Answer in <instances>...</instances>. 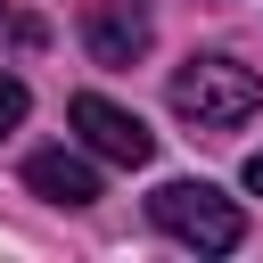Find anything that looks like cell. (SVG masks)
Returning a JSON list of instances; mask_svg holds the SVG:
<instances>
[{
    "instance_id": "8992f818",
    "label": "cell",
    "mask_w": 263,
    "mask_h": 263,
    "mask_svg": "<svg viewBox=\"0 0 263 263\" xmlns=\"http://www.w3.org/2000/svg\"><path fill=\"white\" fill-rule=\"evenodd\" d=\"M25 107H33V99H25V82H16V74H0V140L25 123Z\"/></svg>"
},
{
    "instance_id": "3957f363",
    "label": "cell",
    "mask_w": 263,
    "mask_h": 263,
    "mask_svg": "<svg viewBox=\"0 0 263 263\" xmlns=\"http://www.w3.org/2000/svg\"><path fill=\"white\" fill-rule=\"evenodd\" d=\"M66 123H74V132L90 140V156H107V164H148V156H156V132H148L132 107H115L107 90H74Z\"/></svg>"
},
{
    "instance_id": "6da1fadb",
    "label": "cell",
    "mask_w": 263,
    "mask_h": 263,
    "mask_svg": "<svg viewBox=\"0 0 263 263\" xmlns=\"http://www.w3.org/2000/svg\"><path fill=\"white\" fill-rule=\"evenodd\" d=\"M255 107H263V82H255V66H238V58H189V66L173 74V115L197 123V132H238Z\"/></svg>"
},
{
    "instance_id": "7a4b0ae2",
    "label": "cell",
    "mask_w": 263,
    "mask_h": 263,
    "mask_svg": "<svg viewBox=\"0 0 263 263\" xmlns=\"http://www.w3.org/2000/svg\"><path fill=\"white\" fill-rule=\"evenodd\" d=\"M148 222H156L164 238L197 247V255H230V247L247 238V214H238L214 181H164V189L148 197Z\"/></svg>"
},
{
    "instance_id": "5b68a950",
    "label": "cell",
    "mask_w": 263,
    "mask_h": 263,
    "mask_svg": "<svg viewBox=\"0 0 263 263\" xmlns=\"http://www.w3.org/2000/svg\"><path fill=\"white\" fill-rule=\"evenodd\" d=\"M82 49L99 66H132V58H148V16L140 8H90L82 16Z\"/></svg>"
},
{
    "instance_id": "277c9868",
    "label": "cell",
    "mask_w": 263,
    "mask_h": 263,
    "mask_svg": "<svg viewBox=\"0 0 263 263\" xmlns=\"http://www.w3.org/2000/svg\"><path fill=\"white\" fill-rule=\"evenodd\" d=\"M25 189L49 197V205H90L99 197V164L74 156V148H41V156H25Z\"/></svg>"
},
{
    "instance_id": "52a82bcc",
    "label": "cell",
    "mask_w": 263,
    "mask_h": 263,
    "mask_svg": "<svg viewBox=\"0 0 263 263\" xmlns=\"http://www.w3.org/2000/svg\"><path fill=\"white\" fill-rule=\"evenodd\" d=\"M247 189H255V197H263V148H255V156H247Z\"/></svg>"
}]
</instances>
